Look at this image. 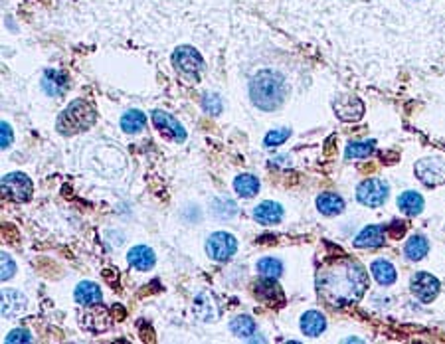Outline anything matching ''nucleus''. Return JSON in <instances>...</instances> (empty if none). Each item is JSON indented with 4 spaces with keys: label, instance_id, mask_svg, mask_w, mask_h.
<instances>
[{
    "label": "nucleus",
    "instance_id": "f03ea898",
    "mask_svg": "<svg viewBox=\"0 0 445 344\" xmlns=\"http://www.w3.org/2000/svg\"><path fill=\"white\" fill-rule=\"evenodd\" d=\"M285 79L273 69H261L252 78L250 97L255 107H259L261 111L279 109L285 101Z\"/></svg>",
    "mask_w": 445,
    "mask_h": 344
},
{
    "label": "nucleus",
    "instance_id": "9b49d317",
    "mask_svg": "<svg viewBox=\"0 0 445 344\" xmlns=\"http://www.w3.org/2000/svg\"><path fill=\"white\" fill-rule=\"evenodd\" d=\"M334 111L340 121H358L365 115V105L356 97H340L334 101Z\"/></svg>",
    "mask_w": 445,
    "mask_h": 344
},
{
    "label": "nucleus",
    "instance_id": "9d476101",
    "mask_svg": "<svg viewBox=\"0 0 445 344\" xmlns=\"http://www.w3.org/2000/svg\"><path fill=\"white\" fill-rule=\"evenodd\" d=\"M153 123L157 125V129H159L164 137H169V139H173V141L176 142L186 141V131H184V127L180 125L173 115H169V113H164V111H155V113H153Z\"/></svg>",
    "mask_w": 445,
    "mask_h": 344
},
{
    "label": "nucleus",
    "instance_id": "39448f33",
    "mask_svg": "<svg viewBox=\"0 0 445 344\" xmlns=\"http://www.w3.org/2000/svg\"><path fill=\"white\" fill-rule=\"evenodd\" d=\"M356 198L358 202L370 206V208L382 206L388 198V184L380 178H368L356 188Z\"/></svg>",
    "mask_w": 445,
    "mask_h": 344
},
{
    "label": "nucleus",
    "instance_id": "a211bd4d",
    "mask_svg": "<svg viewBox=\"0 0 445 344\" xmlns=\"http://www.w3.org/2000/svg\"><path fill=\"white\" fill-rule=\"evenodd\" d=\"M127 259L129 264L135 269H139V271H146V269L155 266V253L146 246H135L133 250L129 251Z\"/></svg>",
    "mask_w": 445,
    "mask_h": 344
},
{
    "label": "nucleus",
    "instance_id": "6ab92c4d",
    "mask_svg": "<svg viewBox=\"0 0 445 344\" xmlns=\"http://www.w3.org/2000/svg\"><path fill=\"white\" fill-rule=\"evenodd\" d=\"M325 329H327V319L318 311H307L301 316V330L307 336H318Z\"/></svg>",
    "mask_w": 445,
    "mask_h": 344
},
{
    "label": "nucleus",
    "instance_id": "4be33fe9",
    "mask_svg": "<svg viewBox=\"0 0 445 344\" xmlns=\"http://www.w3.org/2000/svg\"><path fill=\"white\" fill-rule=\"evenodd\" d=\"M398 208L406 214V216H417L422 210H424V198L413 192V190H408L404 194H400L398 198Z\"/></svg>",
    "mask_w": 445,
    "mask_h": 344
},
{
    "label": "nucleus",
    "instance_id": "473e14b6",
    "mask_svg": "<svg viewBox=\"0 0 445 344\" xmlns=\"http://www.w3.org/2000/svg\"><path fill=\"white\" fill-rule=\"evenodd\" d=\"M202 107H204V111L210 113V115H218V113L222 111V99H220V95H216V94L204 95V99H202Z\"/></svg>",
    "mask_w": 445,
    "mask_h": 344
},
{
    "label": "nucleus",
    "instance_id": "0eeeda50",
    "mask_svg": "<svg viewBox=\"0 0 445 344\" xmlns=\"http://www.w3.org/2000/svg\"><path fill=\"white\" fill-rule=\"evenodd\" d=\"M415 176L426 186H439L445 182V162L442 158H422L415 162Z\"/></svg>",
    "mask_w": 445,
    "mask_h": 344
},
{
    "label": "nucleus",
    "instance_id": "c9c22d12",
    "mask_svg": "<svg viewBox=\"0 0 445 344\" xmlns=\"http://www.w3.org/2000/svg\"><path fill=\"white\" fill-rule=\"evenodd\" d=\"M6 343H32V336H30L28 330L24 329L12 330V332L6 336Z\"/></svg>",
    "mask_w": 445,
    "mask_h": 344
},
{
    "label": "nucleus",
    "instance_id": "7ed1b4c3",
    "mask_svg": "<svg viewBox=\"0 0 445 344\" xmlns=\"http://www.w3.org/2000/svg\"><path fill=\"white\" fill-rule=\"evenodd\" d=\"M96 109L87 101L78 99V101L69 103L62 111V115L58 117V131L62 135H76V133H81V131L89 129V127L96 123Z\"/></svg>",
    "mask_w": 445,
    "mask_h": 344
},
{
    "label": "nucleus",
    "instance_id": "f8f14e48",
    "mask_svg": "<svg viewBox=\"0 0 445 344\" xmlns=\"http://www.w3.org/2000/svg\"><path fill=\"white\" fill-rule=\"evenodd\" d=\"M26 311V297L17 289H2V316H18Z\"/></svg>",
    "mask_w": 445,
    "mask_h": 344
},
{
    "label": "nucleus",
    "instance_id": "b1692460",
    "mask_svg": "<svg viewBox=\"0 0 445 344\" xmlns=\"http://www.w3.org/2000/svg\"><path fill=\"white\" fill-rule=\"evenodd\" d=\"M81 325L91 332H103V330L109 329V316L103 309H99V311L96 309V311H89L81 316Z\"/></svg>",
    "mask_w": 445,
    "mask_h": 344
},
{
    "label": "nucleus",
    "instance_id": "bb28decb",
    "mask_svg": "<svg viewBox=\"0 0 445 344\" xmlns=\"http://www.w3.org/2000/svg\"><path fill=\"white\" fill-rule=\"evenodd\" d=\"M234 188L239 196L243 198H252L259 192V180L252 176V174H239L238 178L234 180Z\"/></svg>",
    "mask_w": 445,
    "mask_h": 344
},
{
    "label": "nucleus",
    "instance_id": "f704fd0d",
    "mask_svg": "<svg viewBox=\"0 0 445 344\" xmlns=\"http://www.w3.org/2000/svg\"><path fill=\"white\" fill-rule=\"evenodd\" d=\"M12 141H14L12 127L2 121V125H0V147H2V151H4V149H10Z\"/></svg>",
    "mask_w": 445,
    "mask_h": 344
},
{
    "label": "nucleus",
    "instance_id": "412c9836",
    "mask_svg": "<svg viewBox=\"0 0 445 344\" xmlns=\"http://www.w3.org/2000/svg\"><path fill=\"white\" fill-rule=\"evenodd\" d=\"M317 208L318 212L325 216H334V214H340L345 210V200L334 192H325L317 198Z\"/></svg>",
    "mask_w": 445,
    "mask_h": 344
},
{
    "label": "nucleus",
    "instance_id": "72a5a7b5",
    "mask_svg": "<svg viewBox=\"0 0 445 344\" xmlns=\"http://www.w3.org/2000/svg\"><path fill=\"white\" fill-rule=\"evenodd\" d=\"M17 273V264L8 253H2V281L10 279Z\"/></svg>",
    "mask_w": 445,
    "mask_h": 344
},
{
    "label": "nucleus",
    "instance_id": "2eb2a0df",
    "mask_svg": "<svg viewBox=\"0 0 445 344\" xmlns=\"http://www.w3.org/2000/svg\"><path fill=\"white\" fill-rule=\"evenodd\" d=\"M101 289H99V285L91 281H81L78 285V289H76V301L83 305V307H96L101 303Z\"/></svg>",
    "mask_w": 445,
    "mask_h": 344
},
{
    "label": "nucleus",
    "instance_id": "423d86ee",
    "mask_svg": "<svg viewBox=\"0 0 445 344\" xmlns=\"http://www.w3.org/2000/svg\"><path fill=\"white\" fill-rule=\"evenodd\" d=\"M238 250L236 237L228 232H216L208 237L206 251L214 261H228Z\"/></svg>",
    "mask_w": 445,
    "mask_h": 344
},
{
    "label": "nucleus",
    "instance_id": "c756f323",
    "mask_svg": "<svg viewBox=\"0 0 445 344\" xmlns=\"http://www.w3.org/2000/svg\"><path fill=\"white\" fill-rule=\"evenodd\" d=\"M212 212H214L216 218L228 219L238 212V206H236L234 200H230V198H216L212 202Z\"/></svg>",
    "mask_w": 445,
    "mask_h": 344
},
{
    "label": "nucleus",
    "instance_id": "5701e85b",
    "mask_svg": "<svg viewBox=\"0 0 445 344\" xmlns=\"http://www.w3.org/2000/svg\"><path fill=\"white\" fill-rule=\"evenodd\" d=\"M370 271H372L374 279L384 287H388V285L396 281V267L392 266L390 261H386V259H376L370 267Z\"/></svg>",
    "mask_w": 445,
    "mask_h": 344
},
{
    "label": "nucleus",
    "instance_id": "f3484780",
    "mask_svg": "<svg viewBox=\"0 0 445 344\" xmlns=\"http://www.w3.org/2000/svg\"><path fill=\"white\" fill-rule=\"evenodd\" d=\"M194 314L202 321V323H212L216 321V305H214V299L210 293H200L196 301H194V307H192Z\"/></svg>",
    "mask_w": 445,
    "mask_h": 344
},
{
    "label": "nucleus",
    "instance_id": "6e6552de",
    "mask_svg": "<svg viewBox=\"0 0 445 344\" xmlns=\"http://www.w3.org/2000/svg\"><path fill=\"white\" fill-rule=\"evenodd\" d=\"M173 63H175V67L178 72H182V74H192V76H196V74L204 67L202 56L191 46L176 47V52L173 54Z\"/></svg>",
    "mask_w": 445,
    "mask_h": 344
},
{
    "label": "nucleus",
    "instance_id": "20e7f679",
    "mask_svg": "<svg viewBox=\"0 0 445 344\" xmlns=\"http://www.w3.org/2000/svg\"><path fill=\"white\" fill-rule=\"evenodd\" d=\"M32 180L22 172H12L2 178V196L12 202H28L32 198Z\"/></svg>",
    "mask_w": 445,
    "mask_h": 344
},
{
    "label": "nucleus",
    "instance_id": "f257e3e1",
    "mask_svg": "<svg viewBox=\"0 0 445 344\" xmlns=\"http://www.w3.org/2000/svg\"><path fill=\"white\" fill-rule=\"evenodd\" d=\"M368 289L365 267L350 261L336 259L325 266L317 275V291L333 307H349L358 303Z\"/></svg>",
    "mask_w": 445,
    "mask_h": 344
},
{
    "label": "nucleus",
    "instance_id": "4468645a",
    "mask_svg": "<svg viewBox=\"0 0 445 344\" xmlns=\"http://www.w3.org/2000/svg\"><path fill=\"white\" fill-rule=\"evenodd\" d=\"M386 235H384V228L382 226H368L360 234L356 235L354 246L365 250V248H380L384 244Z\"/></svg>",
    "mask_w": 445,
    "mask_h": 344
},
{
    "label": "nucleus",
    "instance_id": "2f4dec72",
    "mask_svg": "<svg viewBox=\"0 0 445 344\" xmlns=\"http://www.w3.org/2000/svg\"><path fill=\"white\" fill-rule=\"evenodd\" d=\"M291 137V131L289 129H277V131H271L265 135V147L268 149H273V147H279V144H283Z\"/></svg>",
    "mask_w": 445,
    "mask_h": 344
},
{
    "label": "nucleus",
    "instance_id": "ddd939ff",
    "mask_svg": "<svg viewBox=\"0 0 445 344\" xmlns=\"http://www.w3.org/2000/svg\"><path fill=\"white\" fill-rule=\"evenodd\" d=\"M254 218L257 219L259 224H263V226L279 224L281 218H283V208H281V204L265 200V202H261L259 206H255Z\"/></svg>",
    "mask_w": 445,
    "mask_h": 344
},
{
    "label": "nucleus",
    "instance_id": "dca6fc26",
    "mask_svg": "<svg viewBox=\"0 0 445 344\" xmlns=\"http://www.w3.org/2000/svg\"><path fill=\"white\" fill-rule=\"evenodd\" d=\"M42 87L48 95H64L67 89V76L60 69H48L42 78Z\"/></svg>",
    "mask_w": 445,
    "mask_h": 344
},
{
    "label": "nucleus",
    "instance_id": "cd10ccee",
    "mask_svg": "<svg viewBox=\"0 0 445 344\" xmlns=\"http://www.w3.org/2000/svg\"><path fill=\"white\" fill-rule=\"evenodd\" d=\"M257 273L263 279H279V275L283 273V264L275 257H263L257 261Z\"/></svg>",
    "mask_w": 445,
    "mask_h": 344
},
{
    "label": "nucleus",
    "instance_id": "393cba45",
    "mask_svg": "<svg viewBox=\"0 0 445 344\" xmlns=\"http://www.w3.org/2000/svg\"><path fill=\"white\" fill-rule=\"evenodd\" d=\"M406 257L412 259V261H420L428 255L429 244L424 235H412L408 241H406Z\"/></svg>",
    "mask_w": 445,
    "mask_h": 344
},
{
    "label": "nucleus",
    "instance_id": "c85d7f7f",
    "mask_svg": "<svg viewBox=\"0 0 445 344\" xmlns=\"http://www.w3.org/2000/svg\"><path fill=\"white\" fill-rule=\"evenodd\" d=\"M230 329L232 332L239 336V338H250V336H254L255 330V321L252 316H246V314H241V316H236L234 321H232V325H230Z\"/></svg>",
    "mask_w": 445,
    "mask_h": 344
},
{
    "label": "nucleus",
    "instance_id": "1a4fd4ad",
    "mask_svg": "<svg viewBox=\"0 0 445 344\" xmlns=\"http://www.w3.org/2000/svg\"><path fill=\"white\" fill-rule=\"evenodd\" d=\"M412 293L422 303H431L439 293V281L426 271H420L412 277Z\"/></svg>",
    "mask_w": 445,
    "mask_h": 344
},
{
    "label": "nucleus",
    "instance_id": "aec40b11",
    "mask_svg": "<svg viewBox=\"0 0 445 344\" xmlns=\"http://www.w3.org/2000/svg\"><path fill=\"white\" fill-rule=\"evenodd\" d=\"M277 279H263L261 277V281L255 285V293H257V297L263 299V301H268V303H275V301H279V303H283L285 297H283V291L279 289V285H277Z\"/></svg>",
    "mask_w": 445,
    "mask_h": 344
},
{
    "label": "nucleus",
    "instance_id": "a878e982",
    "mask_svg": "<svg viewBox=\"0 0 445 344\" xmlns=\"http://www.w3.org/2000/svg\"><path fill=\"white\" fill-rule=\"evenodd\" d=\"M146 125V117H144L141 111L133 109L127 111L123 117H121V129L129 133V135H135V133H141Z\"/></svg>",
    "mask_w": 445,
    "mask_h": 344
},
{
    "label": "nucleus",
    "instance_id": "7c9ffc66",
    "mask_svg": "<svg viewBox=\"0 0 445 344\" xmlns=\"http://www.w3.org/2000/svg\"><path fill=\"white\" fill-rule=\"evenodd\" d=\"M374 151V142H350L347 147V158H365L368 155H372Z\"/></svg>",
    "mask_w": 445,
    "mask_h": 344
}]
</instances>
